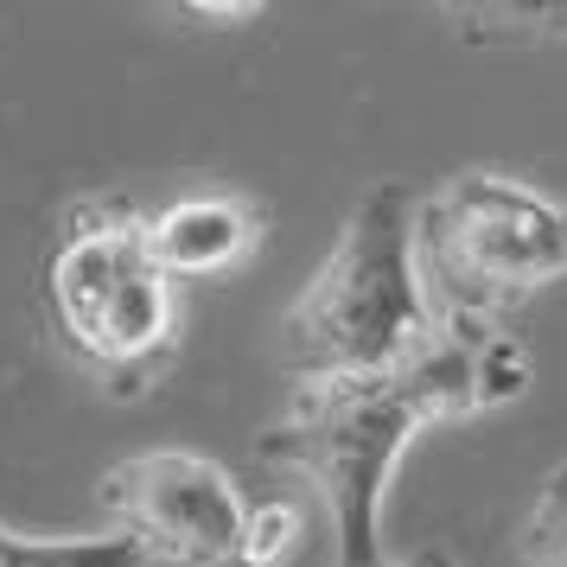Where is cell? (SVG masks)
I'll use <instances>...</instances> for the list:
<instances>
[{
    "label": "cell",
    "instance_id": "obj_1",
    "mask_svg": "<svg viewBox=\"0 0 567 567\" xmlns=\"http://www.w3.org/2000/svg\"><path fill=\"white\" fill-rule=\"evenodd\" d=\"M529 389V351L511 332L434 326L409 358L293 383L281 421L256 434L268 465H293L332 511V567H383V497L414 434L440 421H472Z\"/></svg>",
    "mask_w": 567,
    "mask_h": 567
},
{
    "label": "cell",
    "instance_id": "obj_2",
    "mask_svg": "<svg viewBox=\"0 0 567 567\" xmlns=\"http://www.w3.org/2000/svg\"><path fill=\"white\" fill-rule=\"evenodd\" d=\"M52 344L109 395H141L179 351V287L147 243V217L109 192L78 198L39 261Z\"/></svg>",
    "mask_w": 567,
    "mask_h": 567
},
{
    "label": "cell",
    "instance_id": "obj_3",
    "mask_svg": "<svg viewBox=\"0 0 567 567\" xmlns=\"http://www.w3.org/2000/svg\"><path fill=\"white\" fill-rule=\"evenodd\" d=\"M414 281L440 326L511 332V312L567 281V198L516 173H446L414 198Z\"/></svg>",
    "mask_w": 567,
    "mask_h": 567
},
{
    "label": "cell",
    "instance_id": "obj_4",
    "mask_svg": "<svg viewBox=\"0 0 567 567\" xmlns=\"http://www.w3.org/2000/svg\"><path fill=\"white\" fill-rule=\"evenodd\" d=\"M440 319L414 281V198L402 179L370 185L338 224L326 261L281 312V363L293 383L363 377L409 358Z\"/></svg>",
    "mask_w": 567,
    "mask_h": 567
},
{
    "label": "cell",
    "instance_id": "obj_5",
    "mask_svg": "<svg viewBox=\"0 0 567 567\" xmlns=\"http://www.w3.org/2000/svg\"><path fill=\"white\" fill-rule=\"evenodd\" d=\"M96 504L109 529L147 555V567H236V542L249 523V497L230 465L192 446H147L115 460L96 478Z\"/></svg>",
    "mask_w": 567,
    "mask_h": 567
},
{
    "label": "cell",
    "instance_id": "obj_6",
    "mask_svg": "<svg viewBox=\"0 0 567 567\" xmlns=\"http://www.w3.org/2000/svg\"><path fill=\"white\" fill-rule=\"evenodd\" d=\"M268 217L236 192H185L173 205L147 217V243L154 261L166 268V281H224L261 249Z\"/></svg>",
    "mask_w": 567,
    "mask_h": 567
},
{
    "label": "cell",
    "instance_id": "obj_7",
    "mask_svg": "<svg viewBox=\"0 0 567 567\" xmlns=\"http://www.w3.org/2000/svg\"><path fill=\"white\" fill-rule=\"evenodd\" d=\"M472 45H567V0H504V7H453Z\"/></svg>",
    "mask_w": 567,
    "mask_h": 567
},
{
    "label": "cell",
    "instance_id": "obj_8",
    "mask_svg": "<svg viewBox=\"0 0 567 567\" xmlns=\"http://www.w3.org/2000/svg\"><path fill=\"white\" fill-rule=\"evenodd\" d=\"M0 567H147L128 536H20L0 529Z\"/></svg>",
    "mask_w": 567,
    "mask_h": 567
},
{
    "label": "cell",
    "instance_id": "obj_9",
    "mask_svg": "<svg viewBox=\"0 0 567 567\" xmlns=\"http://www.w3.org/2000/svg\"><path fill=\"white\" fill-rule=\"evenodd\" d=\"M516 555H523V567H567V460L529 497V516L516 529Z\"/></svg>",
    "mask_w": 567,
    "mask_h": 567
},
{
    "label": "cell",
    "instance_id": "obj_10",
    "mask_svg": "<svg viewBox=\"0 0 567 567\" xmlns=\"http://www.w3.org/2000/svg\"><path fill=\"white\" fill-rule=\"evenodd\" d=\"M307 542V523L293 504L268 497V504H249V523H243V542H236V567H293Z\"/></svg>",
    "mask_w": 567,
    "mask_h": 567
},
{
    "label": "cell",
    "instance_id": "obj_11",
    "mask_svg": "<svg viewBox=\"0 0 567 567\" xmlns=\"http://www.w3.org/2000/svg\"><path fill=\"white\" fill-rule=\"evenodd\" d=\"M389 567H453L440 548H421V555H409V561H389Z\"/></svg>",
    "mask_w": 567,
    "mask_h": 567
}]
</instances>
